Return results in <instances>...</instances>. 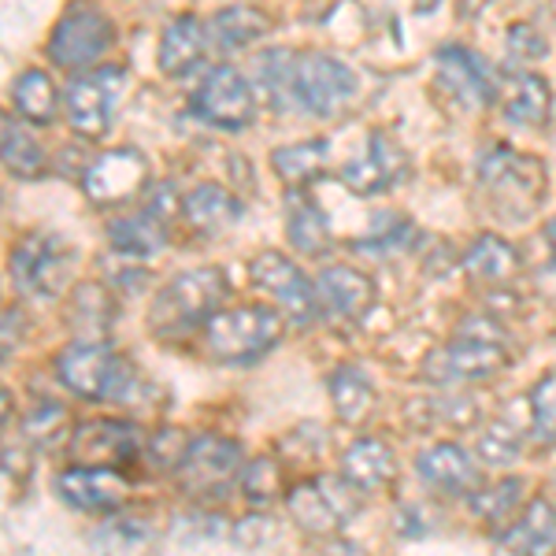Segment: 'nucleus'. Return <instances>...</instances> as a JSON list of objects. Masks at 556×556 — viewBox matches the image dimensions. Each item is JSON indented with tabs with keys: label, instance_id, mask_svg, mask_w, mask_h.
<instances>
[{
	"label": "nucleus",
	"instance_id": "473e14b6",
	"mask_svg": "<svg viewBox=\"0 0 556 556\" xmlns=\"http://www.w3.org/2000/svg\"><path fill=\"white\" fill-rule=\"evenodd\" d=\"M0 127H4L0 152H4L8 175H15V178H38V175H45V149L38 146V138H34V134L26 130L12 112H4Z\"/></svg>",
	"mask_w": 556,
	"mask_h": 556
},
{
	"label": "nucleus",
	"instance_id": "8fccbe9b",
	"mask_svg": "<svg viewBox=\"0 0 556 556\" xmlns=\"http://www.w3.org/2000/svg\"><path fill=\"white\" fill-rule=\"evenodd\" d=\"M23 312L20 308H8L4 312V361L12 356V349H20L23 342Z\"/></svg>",
	"mask_w": 556,
	"mask_h": 556
},
{
	"label": "nucleus",
	"instance_id": "f257e3e1",
	"mask_svg": "<svg viewBox=\"0 0 556 556\" xmlns=\"http://www.w3.org/2000/svg\"><path fill=\"white\" fill-rule=\"evenodd\" d=\"M513 364L508 334L490 316H475L460 323L450 345L434 349L424 364V379L434 386H460V382H486L497 379Z\"/></svg>",
	"mask_w": 556,
	"mask_h": 556
},
{
	"label": "nucleus",
	"instance_id": "9d476101",
	"mask_svg": "<svg viewBox=\"0 0 556 556\" xmlns=\"http://www.w3.org/2000/svg\"><path fill=\"white\" fill-rule=\"evenodd\" d=\"M356 97V75L327 52H298L293 60V108L330 119Z\"/></svg>",
	"mask_w": 556,
	"mask_h": 556
},
{
	"label": "nucleus",
	"instance_id": "20e7f679",
	"mask_svg": "<svg viewBox=\"0 0 556 556\" xmlns=\"http://www.w3.org/2000/svg\"><path fill=\"white\" fill-rule=\"evenodd\" d=\"M479 186L497 215L531 219L549 193V172L538 156L516 152L513 146H490L479 156Z\"/></svg>",
	"mask_w": 556,
	"mask_h": 556
},
{
	"label": "nucleus",
	"instance_id": "ea45409f",
	"mask_svg": "<svg viewBox=\"0 0 556 556\" xmlns=\"http://www.w3.org/2000/svg\"><path fill=\"white\" fill-rule=\"evenodd\" d=\"M519 493H523V482L519 479H505L493 490H479L471 493V513L482 519V523H508L519 508Z\"/></svg>",
	"mask_w": 556,
	"mask_h": 556
},
{
	"label": "nucleus",
	"instance_id": "c756f323",
	"mask_svg": "<svg viewBox=\"0 0 556 556\" xmlns=\"http://www.w3.org/2000/svg\"><path fill=\"white\" fill-rule=\"evenodd\" d=\"M549 112H553L549 83H545L542 75H534V71L519 75L505 97V119L513 123V127L534 130V127H545V123H549Z\"/></svg>",
	"mask_w": 556,
	"mask_h": 556
},
{
	"label": "nucleus",
	"instance_id": "49530a36",
	"mask_svg": "<svg viewBox=\"0 0 556 556\" xmlns=\"http://www.w3.org/2000/svg\"><path fill=\"white\" fill-rule=\"evenodd\" d=\"M545 38L534 30L531 23H516L513 30H508V56H513V64H538V60L545 56Z\"/></svg>",
	"mask_w": 556,
	"mask_h": 556
},
{
	"label": "nucleus",
	"instance_id": "58836bf2",
	"mask_svg": "<svg viewBox=\"0 0 556 556\" xmlns=\"http://www.w3.org/2000/svg\"><path fill=\"white\" fill-rule=\"evenodd\" d=\"M519 453H523V434H519V427L505 424V419H493L479 434V456L490 468H513Z\"/></svg>",
	"mask_w": 556,
	"mask_h": 556
},
{
	"label": "nucleus",
	"instance_id": "9b49d317",
	"mask_svg": "<svg viewBox=\"0 0 556 556\" xmlns=\"http://www.w3.org/2000/svg\"><path fill=\"white\" fill-rule=\"evenodd\" d=\"M193 112L201 115L204 123L219 130H241L253 123L256 115V97H253V86L249 78L241 75L238 67L230 64H219L212 67L208 75L201 78L193 93Z\"/></svg>",
	"mask_w": 556,
	"mask_h": 556
},
{
	"label": "nucleus",
	"instance_id": "aec40b11",
	"mask_svg": "<svg viewBox=\"0 0 556 556\" xmlns=\"http://www.w3.org/2000/svg\"><path fill=\"white\" fill-rule=\"evenodd\" d=\"M416 475L427 482L430 490L453 493V497H471L479 486V468L471 464V456L456 442H434L416 456Z\"/></svg>",
	"mask_w": 556,
	"mask_h": 556
},
{
	"label": "nucleus",
	"instance_id": "6ab92c4d",
	"mask_svg": "<svg viewBox=\"0 0 556 556\" xmlns=\"http://www.w3.org/2000/svg\"><path fill=\"white\" fill-rule=\"evenodd\" d=\"M438 78L450 93L460 101L468 112L486 108L497 97V83H493V71L479 52L464 49V45H442L434 56Z\"/></svg>",
	"mask_w": 556,
	"mask_h": 556
},
{
	"label": "nucleus",
	"instance_id": "c9c22d12",
	"mask_svg": "<svg viewBox=\"0 0 556 556\" xmlns=\"http://www.w3.org/2000/svg\"><path fill=\"white\" fill-rule=\"evenodd\" d=\"M156 523L149 516H123V519H108V523L97 527L89 534V542L97 549H112V553H134V549H146V545L156 542Z\"/></svg>",
	"mask_w": 556,
	"mask_h": 556
},
{
	"label": "nucleus",
	"instance_id": "6e6552de",
	"mask_svg": "<svg viewBox=\"0 0 556 556\" xmlns=\"http://www.w3.org/2000/svg\"><path fill=\"white\" fill-rule=\"evenodd\" d=\"M241 445L235 438H219V434H201L190 442V450L178 460L175 479L178 490L193 501H212L223 497L235 482L241 479Z\"/></svg>",
	"mask_w": 556,
	"mask_h": 556
},
{
	"label": "nucleus",
	"instance_id": "f8f14e48",
	"mask_svg": "<svg viewBox=\"0 0 556 556\" xmlns=\"http://www.w3.org/2000/svg\"><path fill=\"white\" fill-rule=\"evenodd\" d=\"M123 89V71L108 67V71H89V75L71 78L67 93H64V112L75 134H83L86 141H97L112 130V115L115 101H119Z\"/></svg>",
	"mask_w": 556,
	"mask_h": 556
},
{
	"label": "nucleus",
	"instance_id": "4c0bfd02",
	"mask_svg": "<svg viewBox=\"0 0 556 556\" xmlns=\"http://www.w3.org/2000/svg\"><path fill=\"white\" fill-rule=\"evenodd\" d=\"M241 497L253 508H267L271 501L282 497V468L271 460V456H256L241 468Z\"/></svg>",
	"mask_w": 556,
	"mask_h": 556
},
{
	"label": "nucleus",
	"instance_id": "393cba45",
	"mask_svg": "<svg viewBox=\"0 0 556 556\" xmlns=\"http://www.w3.org/2000/svg\"><path fill=\"white\" fill-rule=\"evenodd\" d=\"M501 553H553L556 549V505L549 497H534L505 534H497Z\"/></svg>",
	"mask_w": 556,
	"mask_h": 556
},
{
	"label": "nucleus",
	"instance_id": "ddd939ff",
	"mask_svg": "<svg viewBox=\"0 0 556 556\" xmlns=\"http://www.w3.org/2000/svg\"><path fill=\"white\" fill-rule=\"evenodd\" d=\"M249 282L256 290H264L278 308L286 312V319L293 323H312L319 316V301H316V282H308L304 271L282 253H260L249 264Z\"/></svg>",
	"mask_w": 556,
	"mask_h": 556
},
{
	"label": "nucleus",
	"instance_id": "79ce46f5",
	"mask_svg": "<svg viewBox=\"0 0 556 556\" xmlns=\"http://www.w3.org/2000/svg\"><path fill=\"white\" fill-rule=\"evenodd\" d=\"M71 316L83 323V327H93L97 334L104 327H112V301H108L104 286H83L75 293V304H71Z\"/></svg>",
	"mask_w": 556,
	"mask_h": 556
},
{
	"label": "nucleus",
	"instance_id": "f3484780",
	"mask_svg": "<svg viewBox=\"0 0 556 556\" xmlns=\"http://www.w3.org/2000/svg\"><path fill=\"white\" fill-rule=\"evenodd\" d=\"M146 438L141 430L127 424V419H89V424H78L75 434L67 442V453L75 464H112V468H123V464H134L141 453H146Z\"/></svg>",
	"mask_w": 556,
	"mask_h": 556
},
{
	"label": "nucleus",
	"instance_id": "e433bc0d",
	"mask_svg": "<svg viewBox=\"0 0 556 556\" xmlns=\"http://www.w3.org/2000/svg\"><path fill=\"white\" fill-rule=\"evenodd\" d=\"M408 412H424V419H412L419 430L430 427H450V430H468L479 424V405L471 397H430V401H412Z\"/></svg>",
	"mask_w": 556,
	"mask_h": 556
},
{
	"label": "nucleus",
	"instance_id": "7ed1b4c3",
	"mask_svg": "<svg viewBox=\"0 0 556 556\" xmlns=\"http://www.w3.org/2000/svg\"><path fill=\"white\" fill-rule=\"evenodd\" d=\"M56 375L75 397L83 401H130L138 393V367L115 345L97 342V338H83V342H71L60 349L56 356Z\"/></svg>",
	"mask_w": 556,
	"mask_h": 556
},
{
	"label": "nucleus",
	"instance_id": "864d4df0",
	"mask_svg": "<svg viewBox=\"0 0 556 556\" xmlns=\"http://www.w3.org/2000/svg\"><path fill=\"white\" fill-rule=\"evenodd\" d=\"M553 501H556V475H553Z\"/></svg>",
	"mask_w": 556,
	"mask_h": 556
},
{
	"label": "nucleus",
	"instance_id": "dca6fc26",
	"mask_svg": "<svg viewBox=\"0 0 556 556\" xmlns=\"http://www.w3.org/2000/svg\"><path fill=\"white\" fill-rule=\"evenodd\" d=\"M408 175V156L386 130H371L364 149L342 167V182L356 197H379Z\"/></svg>",
	"mask_w": 556,
	"mask_h": 556
},
{
	"label": "nucleus",
	"instance_id": "cd10ccee",
	"mask_svg": "<svg viewBox=\"0 0 556 556\" xmlns=\"http://www.w3.org/2000/svg\"><path fill=\"white\" fill-rule=\"evenodd\" d=\"M327 141L312 138V141H293L271 152V172L278 175V182L290 186V190H304V186H316L327 175Z\"/></svg>",
	"mask_w": 556,
	"mask_h": 556
},
{
	"label": "nucleus",
	"instance_id": "0eeeda50",
	"mask_svg": "<svg viewBox=\"0 0 556 556\" xmlns=\"http://www.w3.org/2000/svg\"><path fill=\"white\" fill-rule=\"evenodd\" d=\"M75 260H78V253L60 235L34 230V235L15 241L12 260H8V271H12L15 290L26 293V298L52 301V298H60L64 286L71 282Z\"/></svg>",
	"mask_w": 556,
	"mask_h": 556
},
{
	"label": "nucleus",
	"instance_id": "2eb2a0df",
	"mask_svg": "<svg viewBox=\"0 0 556 556\" xmlns=\"http://www.w3.org/2000/svg\"><path fill=\"white\" fill-rule=\"evenodd\" d=\"M56 493L78 513L112 516L130 501V479L112 464H75V468L60 471Z\"/></svg>",
	"mask_w": 556,
	"mask_h": 556
},
{
	"label": "nucleus",
	"instance_id": "b1692460",
	"mask_svg": "<svg viewBox=\"0 0 556 556\" xmlns=\"http://www.w3.org/2000/svg\"><path fill=\"white\" fill-rule=\"evenodd\" d=\"M204 49H208V26L197 15H178L164 30V38H160L156 64L167 78H182L204 60Z\"/></svg>",
	"mask_w": 556,
	"mask_h": 556
},
{
	"label": "nucleus",
	"instance_id": "bb28decb",
	"mask_svg": "<svg viewBox=\"0 0 556 556\" xmlns=\"http://www.w3.org/2000/svg\"><path fill=\"white\" fill-rule=\"evenodd\" d=\"M286 235H290V245L304 256H327L334 249L327 215L316 208V201L304 197V190H290V201H286Z\"/></svg>",
	"mask_w": 556,
	"mask_h": 556
},
{
	"label": "nucleus",
	"instance_id": "5701e85b",
	"mask_svg": "<svg viewBox=\"0 0 556 556\" xmlns=\"http://www.w3.org/2000/svg\"><path fill=\"white\" fill-rule=\"evenodd\" d=\"M464 275H468L475 286H486V290H508L519 278L516 245H508V241L497 235H482L468 253H464Z\"/></svg>",
	"mask_w": 556,
	"mask_h": 556
},
{
	"label": "nucleus",
	"instance_id": "c03bdc74",
	"mask_svg": "<svg viewBox=\"0 0 556 556\" xmlns=\"http://www.w3.org/2000/svg\"><path fill=\"white\" fill-rule=\"evenodd\" d=\"M190 442L193 438H186L182 430H175V427H164V430H156V434L149 438V445H146V453L156 460V468L160 471H175L178 468V460L186 456V450H190Z\"/></svg>",
	"mask_w": 556,
	"mask_h": 556
},
{
	"label": "nucleus",
	"instance_id": "37998d69",
	"mask_svg": "<svg viewBox=\"0 0 556 556\" xmlns=\"http://www.w3.org/2000/svg\"><path fill=\"white\" fill-rule=\"evenodd\" d=\"M412 238H416V227H412L405 215H397V219H393V227H375V235L367 241H356V249H361V253L397 256V253H405Z\"/></svg>",
	"mask_w": 556,
	"mask_h": 556
},
{
	"label": "nucleus",
	"instance_id": "423d86ee",
	"mask_svg": "<svg viewBox=\"0 0 556 556\" xmlns=\"http://www.w3.org/2000/svg\"><path fill=\"white\" fill-rule=\"evenodd\" d=\"M364 508V490L349 482L345 475H316V479L298 482L286 493V513L298 531L312 538H330L345 523H353Z\"/></svg>",
	"mask_w": 556,
	"mask_h": 556
},
{
	"label": "nucleus",
	"instance_id": "4be33fe9",
	"mask_svg": "<svg viewBox=\"0 0 556 556\" xmlns=\"http://www.w3.org/2000/svg\"><path fill=\"white\" fill-rule=\"evenodd\" d=\"M342 475L364 493L390 490L397 482V456L382 438H356L342 456Z\"/></svg>",
	"mask_w": 556,
	"mask_h": 556
},
{
	"label": "nucleus",
	"instance_id": "a19ab883",
	"mask_svg": "<svg viewBox=\"0 0 556 556\" xmlns=\"http://www.w3.org/2000/svg\"><path fill=\"white\" fill-rule=\"evenodd\" d=\"M531 434L538 445H556V371L542 375L531 390Z\"/></svg>",
	"mask_w": 556,
	"mask_h": 556
},
{
	"label": "nucleus",
	"instance_id": "4468645a",
	"mask_svg": "<svg viewBox=\"0 0 556 556\" xmlns=\"http://www.w3.org/2000/svg\"><path fill=\"white\" fill-rule=\"evenodd\" d=\"M149 186V160L138 149H108L83 172V190L97 208L127 204Z\"/></svg>",
	"mask_w": 556,
	"mask_h": 556
},
{
	"label": "nucleus",
	"instance_id": "2f4dec72",
	"mask_svg": "<svg viewBox=\"0 0 556 556\" xmlns=\"http://www.w3.org/2000/svg\"><path fill=\"white\" fill-rule=\"evenodd\" d=\"M12 104L15 112L23 115L26 123H38V127H49L60 112V93L52 86V78L45 71L30 67L15 78V89H12Z\"/></svg>",
	"mask_w": 556,
	"mask_h": 556
},
{
	"label": "nucleus",
	"instance_id": "c85d7f7f",
	"mask_svg": "<svg viewBox=\"0 0 556 556\" xmlns=\"http://www.w3.org/2000/svg\"><path fill=\"white\" fill-rule=\"evenodd\" d=\"M327 390H330V405H334L338 419L345 427H361L375 412V386L361 367H349V364L338 367L327 379Z\"/></svg>",
	"mask_w": 556,
	"mask_h": 556
},
{
	"label": "nucleus",
	"instance_id": "de8ad7c7",
	"mask_svg": "<svg viewBox=\"0 0 556 556\" xmlns=\"http://www.w3.org/2000/svg\"><path fill=\"white\" fill-rule=\"evenodd\" d=\"M278 523L271 516H245L241 523L235 527V542L241 549H267V545L278 542Z\"/></svg>",
	"mask_w": 556,
	"mask_h": 556
},
{
	"label": "nucleus",
	"instance_id": "f03ea898",
	"mask_svg": "<svg viewBox=\"0 0 556 556\" xmlns=\"http://www.w3.org/2000/svg\"><path fill=\"white\" fill-rule=\"evenodd\" d=\"M227 298V275L219 267H190L160 286L149 304V330L156 338H186L197 327H208Z\"/></svg>",
	"mask_w": 556,
	"mask_h": 556
},
{
	"label": "nucleus",
	"instance_id": "72a5a7b5",
	"mask_svg": "<svg viewBox=\"0 0 556 556\" xmlns=\"http://www.w3.org/2000/svg\"><path fill=\"white\" fill-rule=\"evenodd\" d=\"M293 60H298V52L290 49H271L256 60V86L275 112L293 108Z\"/></svg>",
	"mask_w": 556,
	"mask_h": 556
},
{
	"label": "nucleus",
	"instance_id": "412c9836",
	"mask_svg": "<svg viewBox=\"0 0 556 556\" xmlns=\"http://www.w3.org/2000/svg\"><path fill=\"white\" fill-rule=\"evenodd\" d=\"M182 215L197 235H223L245 215V204L223 182H201L182 197Z\"/></svg>",
	"mask_w": 556,
	"mask_h": 556
},
{
	"label": "nucleus",
	"instance_id": "7c9ffc66",
	"mask_svg": "<svg viewBox=\"0 0 556 556\" xmlns=\"http://www.w3.org/2000/svg\"><path fill=\"white\" fill-rule=\"evenodd\" d=\"M267 30H271V20L260 8H223L208 23V41L223 52H238L260 41Z\"/></svg>",
	"mask_w": 556,
	"mask_h": 556
},
{
	"label": "nucleus",
	"instance_id": "a18cd8bd",
	"mask_svg": "<svg viewBox=\"0 0 556 556\" xmlns=\"http://www.w3.org/2000/svg\"><path fill=\"white\" fill-rule=\"evenodd\" d=\"M227 538V519L219 516H190L175 523V542L178 545H201V542H219Z\"/></svg>",
	"mask_w": 556,
	"mask_h": 556
},
{
	"label": "nucleus",
	"instance_id": "09e8293b",
	"mask_svg": "<svg viewBox=\"0 0 556 556\" xmlns=\"http://www.w3.org/2000/svg\"><path fill=\"white\" fill-rule=\"evenodd\" d=\"M30 453H26V445L23 442H8L4 445V482L12 486L15 482V490H23L26 486V479H30Z\"/></svg>",
	"mask_w": 556,
	"mask_h": 556
},
{
	"label": "nucleus",
	"instance_id": "3c124183",
	"mask_svg": "<svg viewBox=\"0 0 556 556\" xmlns=\"http://www.w3.org/2000/svg\"><path fill=\"white\" fill-rule=\"evenodd\" d=\"M493 4H497V0H460V15L475 23V20H482Z\"/></svg>",
	"mask_w": 556,
	"mask_h": 556
},
{
	"label": "nucleus",
	"instance_id": "603ef678",
	"mask_svg": "<svg viewBox=\"0 0 556 556\" xmlns=\"http://www.w3.org/2000/svg\"><path fill=\"white\" fill-rule=\"evenodd\" d=\"M545 238H549V245H553V256H556V219H549V227H545Z\"/></svg>",
	"mask_w": 556,
	"mask_h": 556
},
{
	"label": "nucleus",
	"instance_id": "f704fd0d",
	"mask_svg": "<svg viewBox=\"0 0 556 556\" xmlns=\"http://www.w3.org/2000/svg\"><path fill=\"white\" fill-rule=\"evenodd\" d=\"M23 434H26V442L45 445V450H56V445L71 442L75 419H71V412L60 405V401H38V405L26 412Z\"/></svg>",
	"mask_w": 556,
	"mask_h": 556
},
{
	"label": "nucleus",
	"instance_id": "a211bd4d",
	"mask_svg": "<svg viewBox=\"0 0 556 556\" xmlns=\"http://www.w3.org/2000/svg\"><path fill=\"white\" fill-rule=\"evenodd\" d=\"M375 282L371 275L356 271L349 264L323 267L316 278V301H319V316L330 323H356L367 316L375 304Z\"/></svg>",
	"mask_w": 556,
	"mask_h": 556
},
{
	"label": "nucleus",
	"instance_id": "1a4fd4ad",
	"mask_svg": "<svg viewBox=\"0 0 556 556\" xmlns=\"http://www.w3.org/2000/svg\"><path fill=\"white\" fill-rule=\"evenodd\" d=\"M115 30L108 23V15L89 0H75L60 23L52 26L49 38V60L64 71H86L112 49Z\"/></svg>",
	"mask_w": 556,
	"mask_h": 556
},
{
	"label": "nucleus",
	"instance_id": "a878e982",
	"mask_svg": "<svg viewBox=\"0 0 556 556\" xmlns=\"http://www.w3.org/2000/svg\"><path fill=\"white\" fill-rule=\"evenodd\" d=\"M167 219H160L156 212H138V215H123L108 227V245L119 260H152L160 249L167 245V230H164Z\"/></svg>",
	"mask_w": 556,
	"mask_h": 556
},
{
	"label": "nucleus",
	"instance_id": "39448f33",
	"mask_svg": "<svg viewBox=\"0 0 556 556\" xmlns=\"http://www.w3.org/2000/svg\"><path fill=\"white\" fill-rule=\"evenodd\" d=\"M286 330V312L271 304H238V308L215 312L204 327V342L215 361L245 364L271 353Z\"/></svg>",
	"mask_w": 556,
	"mask_h": 556
}]
</instances>
